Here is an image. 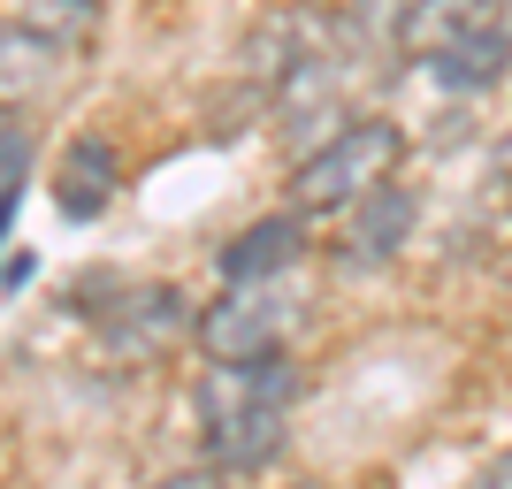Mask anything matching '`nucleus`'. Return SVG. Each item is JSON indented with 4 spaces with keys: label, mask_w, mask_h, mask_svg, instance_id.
I'll list each match as a JSON object with an SVG mask.
<instances>
[{
    "label": "nucleus",
    "mask_w": 512,
    "mask_h": 489,
    "mask_svg": "<svg viewBox=\"0 0 512 489\" xmlns=\"http://www.w3.org/2000/svg\"><path fill=\"white\" fill-rule=\"evenodd\" d=\"M306 398V375L291 352L276 360H207V375L192 383V421L207 444V467L222 474H260L276 467L291 444V413Z\"/></svg>",
    "instance_id": "obj_1"
},
{
    "label": "nucleus",
    "mask_w": 512,
    "mask_h": 489,
    "mask_svg": "<svg viewBox=\"0 0 512 489\" xmlns=\"http://www.w3.org/2000/svg\"><path fill=\"white\" fill-rule=\"evenodd\" d=\"M398 161H406V130L390 123V115H344L321 146H306L299 161H291V176H283V192H291V207L299 214H352L375 184H390L398 176Z\"/></svg>",
    "instance_id": "obj_2"
},
{
    "label": "nucleus",
    "mask_w": 512,
    "mask_h": 489,
    "mask_svg": "<svg viewBox=\"0 0 512 489\" xmlns=\"http://www.w3.org/2000/svg\"><path fill=\"white\" fill-rule=\"evenodd\" d=\"M291 329H299V291H291V276L222 283V291L199 306L192 344L207 360H276V352H291Z\"/></svg>",
    "instance_id": "obj_3"
},
{
    "label": "nucleus",
    "mask_w": 512,
    "mask_h": 489,
    "mask_svg": "<svg viewBox=\"0 0 512 489\" xmlns=\"http://www.w3.org/2000/svg\"><path fill=\"white\" fill-rule=\"evenodd\" d=\"M192 329H199V314H192V298L176 291V283H130V291L107 298V314H100L107 352L130 360V367H153L176 337H192Z\"/></svg>",
    "instance_id": "obj_4"
},
{
    "label": "nucleus",
    "mask_w": 512,
    "mask_h": 489,
    "mask_svg": "<svg viewBox=\"0 0 512 489\" xmlns=\"http://www.w3.org/2000/svg\"><path fill=\"white\" fill-rule=\"evenodd\" d=\"M306 245H314V214L276 207V214H260V222H245V230L214 253V268H222V283H276L306 260Z\"/></svg>",
    "instance_id": "obj_5"
},
{
    "label": "nucleus",
    "mask_w": 512,
    "mask_h": 489,
    "mask_svg": "<svg viewBox=\"0 0 512 489\" xmlns=\"http://www.w3.org/2000/svg\"><path fill=\"white\" fill-rule=\"evenodd\" d=\"M413 230H421V192L390 176V184H375V192L352 207V230H344L337 260H344V268H367V276H375V268H390V260L413 245Z\"/></svg>",
    "instance_id": "obj_6"
},
{
    "label": "nucleus",
    "mask_w": 512,
    "mask_h": 489,
    "mask_svg": "<svg viewBox=\"0 0 512 489\" xmlns=\"http://www.w3.org/2000/svg\"><path fill=\"white\" fill-rule=\"evenodd\" d=\"M497 23H505V0H406V8H398V54L436 69L451 46L482 39Z\"/></svg>",
    "instance_id": "obj_7"
},
{
    "label": "nucleus",
    "mask_w": 512,
    "mask_h": 489,
    "mask_svg": "<svg viewBox=\"0 0 512 489\" xmlns=\"http://www.w3.org/2000/svg\"><path fill=\"white\" fill-rule=\"evenodd\" d=\"M115 192H123V153L100 130H77L62 146V161H54V214L62 222H100L115 207Z\"/></svg>",
    "instance_id": "obj_8"
},
{
    "label": "nucleus",
    "mask_w": 512,
    "mask_h": 489,
    "mask_svg": "<svg viewBox=\"0 0 512 489\" xmlns=\"http://www.w3.org/2000/svg\"><path fill=\"white\" fill-rule=\"evenodd\" d=\"M62 69H69V46H54L46 31H31L16 16H0V107L46 100V92L62 85Z\"/></svg>",
    "instance_id": "obj_9"
},
{
    "label": "nucleus",
    "mask_w": 512,
    "mask_h": 489,
    "mask_svg": "<svg viewBox=\"0 0 512 489\" xmlns=\"http://www.w3.org/2000/svg\"><path fill=\"white\" fill-rule=\"evenodd\" d=\"M505 69H512V23H497V31H482V39L451 46L428 77L451 85V92H490V85H505Z\"/></svg>",
    "instance_id": "obj_10"
},
{
    "label": "nucleus",
    "mask_w": 512,
    "mask_h": 489,
    "mask_svg": "<svg viewBox=\"0 0 512 489\" xmlns=\"http://www.w3.org/2000/svg\"><path fill=\"white\" fill-rule=\"evenodd\" d=\"M100 8L107 0H8V16L31 23V31H46L54 46H85L92 31H100Z\"/></svg>",
    "instance_id": "obj_11"
},
{
    "label": "nucleus",
    "mask_w": 512,
    "mask_h": 489,
    "mask_svg": "<svg viewBox=\"0 0 512 489\" xmlns=\"http://www.w3.org/2000/svg\"><path fill=\"white\" fill-rule=\"evenodd\" d=\"M237 474H222V467H176V474H161L153 489H230Z\"/></svg>",
    "instance_id": "obj_12"
},
{
    "label": "nucleus",
    "mask_w": 512,
    "mask_h": 489,
    "mask_svg": "<svg viewBox=\"0 0 512 489\" xmlns=\"http://www.w3.org/2000/svg\"><path fill=\"white\" fill-rule=\"evenodd\" d=\"M467 489H512V444L497 451V459H490V467H482V474H474Z\"/></svg>",
    "instance_id": "obj_13"
},
{
    "label": "nucleus",
    "mask_w": 512,
    "mask_h": 489,
    "mask_svg": "<svg viewBox=\"0 0 512 489\" xmlns=\"http://www.w3.org/2000/svg\"><path fill=\"white\" fill-rule=\"evenodd\" d=\"M497 184H505V192H512V146L497 153Z\"/></svg>",
    "instance_id": "obj_14"
},
{
    "label": "nucleus",
    "mask_w": 512,
    "mask_h": 489,
    "mask_svg": "<svg viewBox=\"0 0 512 489\" xmlns=\"http://www.w3.org/2000/svg\"><path fill=\"white\" fill-rule=\"evenodd\" d=\"M291 489H321V482H291Z\"/></svg>",
    "instance_id": "obj_15"
}]
</instances>
